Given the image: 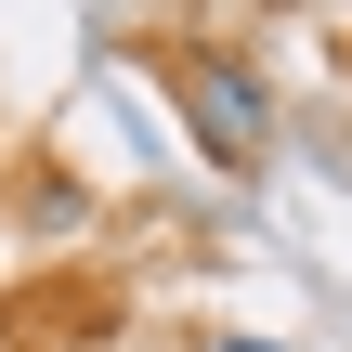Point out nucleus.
<instances>
[{
	"label": "nucleus",
	"instance_id": "1",
	"mask_svg": "<svg viewBox=\"0 0 352 352\" xmlns=\"http://www.w3.org/2000/svg\"><path fill=\"white\" fill-rule=\"evenodd\" d=\"M157 78L183 91V118H196V157H209V170H261V157H274V91H261V65H248V52H222V39H170V52H157Z\"/></svg>",
	"mask_w": 352,
	"mask_h": 352
},
{
	"label": "nucleus",
	"instance_id": "2",
	"mask_svg": "<svg viewBox=\"0 0 352 352\" xmlns=\"http://www.w3.org/2000/svg\"><path fill=\"white\" fill-rule=\"evenodd\" d=\"M209 352H287V340H209Z\"/></svg>",
	"mask_w": 352,
	"mask_h": 352
}]
</instances>
